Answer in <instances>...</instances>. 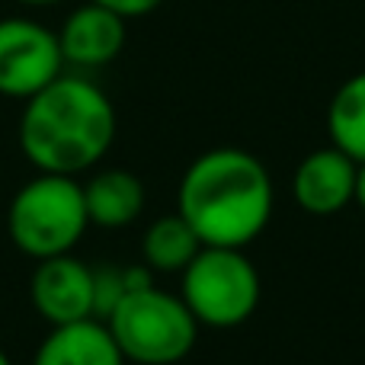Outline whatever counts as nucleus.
<instances>
[{"mask_svg": "<svg viewBox=\"0 0 365 365\" xmlns=\"http://www.w3.org/2000/svg\"><path fill=\"white\" fill-rule=\"evenodd\" d=\"M83 202H87L90 225L119 231V227H128L132 221L141 218L148 195H145V182L132 170L106 167V170H96L83 182Z\"/></svg>", "mask_w": 365, "mask_h": 365, "instance_id": "obj_11", "label": "nucleus"}, {"mask_svg": "<svg viewBox=\"0 0 365 365\" xmlns=\"http://www.w3.org/2000/svg\"><path fill=\"white\" fill-rule=\"evenodd\" d=\"M356 205L365 212V164H359V177H356Z\"/></svg>", "mask_w": 365, "mask_h": 365, "instance_id": "obj_15", "label": "nucleus"}, {"mask_svg": "<svg viewBox=\"0 0 365 365\" xmlns=\"http://www.w3.org/2000/svg\"><path fill=\"white\" fill-rule=\"evenodd\" d=\"M0 365H13V359H10V356H6V353H4V349H0Z\"/></svg>", "mask_w": 365, "mask_h": 365, "instance_id": "obj_17", "label": "nucleus"}, {"mask_svg": "<svg viewBox=\"0 0 365 365\" xmlns=\"http://www.w3.org/2000/svg\"><path fill=\"white\" fill-rule=\"evenodd\" d=\"M202 250V240L180 212L160 215L141 237V263L151 272H182Z\"/></svg>", "mask_w": 365, "mask_h": 365, "instance_id": "obj_12", "label": "nucleus"}, {"mask_svg": "<svg viewBox=\"0 0 365 365\" xmlns=\"http://www.w3.org/2000/svg\"><path fill=\"white\" fill-rule=\"evenodd\" d=\"M93 4L106 6V10L119 13L122 19H135V16H148L151 10H158L164 0H93Z\"/></svg>", "mask_w": 365, "mask_h": 365, "instance_id": "obj_14", "label": "nucleus"}, {"mask_svg": "<svg viewBox=\"0 0 365 365\" xmlns=\"http://www.w3.org/2000/svg\"><path fill=\"white\" fill-rule=\"evenodd\" d=\"M87 227L83 182H77V177L36 173L13 192L6 208V234L13 247L36 263L74 253Z\"/></svg>", "mask_w": 365, "mask_h": 365, "instance_id": "obj_3", "label": "nucleus"}, {"mask_svg": "<svg viewBox=\"0 0 365 365\" xmlns=\"http://www.w3.org/2000/svg\"><path fill=\"white\" fill-rule=\"evenodd\" d=\"M276 208V186L257 154L212 148L186 167L177 189V212L199 234L202 247L247 250L266 231Z\"/></svg>", "mask_w": 365, "mask_h": 365, "instance_id": "obj_1", "label": "nucleus"}, {"mask_svg": "<svg viewBox=\"0 0 365 365\" xmlns=\"http://www.w3.org/2000/svg\"><path fill=\"white\" fill-rule=\"evenodd\" d=\"M125 362L135 365H177L195 349L199 321L180 295L158 285L135 289L106 317Z\"/></svg>", "mask_w": 365, "mask_h": 365, "instance_id": "obj_4", "label": "nucleus"}, {"mask_svg": "<svg viewBox=\"0 0 365 365\" xmlns=\"http://www.w3.org/2000/svg\"><path fill=\"white\" fill-rule=\"evenodd\" d=\"M23 6H51V4H61V0H16Z\"/></svg>", "mask_w": 365, "mask_h": 365, "instance_id": "obj_16", "label": "nucleus"}, {"mask_svg": "<svg viewBox=\"0 0 365 365\" xmlns=\"http://www.w3.org/2000/svg\"><path fill=\"white\" fill-rule=\"evenodd\" d=\"M64 74L58 32L29 16L0 19V96L29 100Z\"/></svg>", "mask_w": 365, "mask_h": 365, "instance_id": "obj_6", "label": "nucleus"}, {"mask_svg": "<svg viewBox=\"0 0 365 365\" xmlns=\"http://www.w3.org/2000/svg\"><path fill=\"white\" fill-rule=\"evenodd\" d=\"M29 298L48 327L96 317L93 269L74 253L38 259L29 279Z\"/></svg>", "mask_w": 365, "mask_h": 365, "instance_id": "obj_7", "label": "nucleus"}, {"mask_svg": "<svg viewBox=\"0 0 365 365\" xmlns=\"http://www.w3.org/2000/svg\"><path fill=\"white\" fill-rule=\"evenodd\" d=\"M32 365H125V356L106 321L87 317L51 327L38 343Z\"/></svg>", "mask_w": 365, "mask_h": 365, "instance_id": "obj_10", "label": "nucleus"}, {"mask_svg": "<svg viewBox=\"0 0 365 365\" xmlns=\"http://www.w3.org/2000/svg\"><path fill=\"white\" fill-rule=\"evenodd\" d=\"M263 282L253 259L237 247H202L180 272V298L199 327L231 330L259 308Z\"/></svg>", "mask_w": 365, "mask_h": 365, "instance_id": "obj_5", "label": "nucleus"}, {"mask_svg": "<svg viewBox=\"0 0 365 365\" xmlns=\"http://www.w3.org/2000/svg\"><path fill=\"white\" fill-rule=\"evenodd\" d=\"M327 135L334 148L365 164V71L336 87L327 106Z\"/></svg>", "mask_w": 365, "mask_h": 365, "instance_id": "obj_13", "label": "nucleus"}, {"mask_svg": "<svg viewBox=\"0 0 365 365\" xmlns=\"http://www.w3.org/2000/svg\"><path fill=\"white\" fill-rule=\"evenodd\" d=\"M16 138L36 173L81 177L115 141L113 100L83 74H61L26 100Z\"/></svg>", "mask_w": 365, "mask_h": 365, "instance_id": "obj_2", "label": "nucleus"}, {"mask_svg": "<svg viewBox=\"0 0 365 365\" xmlns=\"http://www.w3.org/2000/svg\"><path fill=\"white\" fill-rule=\"evenodd\" d=\"M125 23L128 19L93 4V0H87L74 13H68V19L58 29L64 68L71 64V68H81V71H93L115 61L122 45H125Z\"/></svg>", "mask_w": 365, "mask_h": 365, "instance_id": "obj_9", "label": "nucleus"}, {"mask_svg": "<svg viewBox=\"0 0 365 365\" xmlns=\"http://www.w3.org/2000/svg\"><path fill=\"white\" fill-rule=\"evenodd\" d=\"M356 177H359V164L349 154L334 145L317 148L295 167L292 195L302 212L327 218L356 202Z\"/></svg>", "mask_w": 365, "mask_h": 365, "instance_id": "obj_8", "label": "nucleus"}]
</instances>
